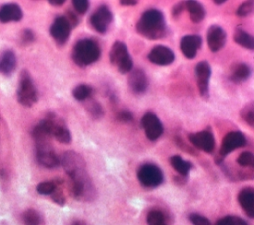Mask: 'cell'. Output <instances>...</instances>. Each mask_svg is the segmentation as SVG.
<instances>
[{
    "label": "cell",
    "instance_id": "cell-1",
    "mask_svg": "<svg viewBox=\"0 0 254 225\" xmlns=\"http://www.w3.org/2000/svg\"><path fill=\"white\" fill-rule=\"evenodd\" d=\"M71 180V192L78 200L89 201L95 197L94 185L87 173L84 159L75 151H65L60 159Z\"/></svg>",
    "mask_w": 254,
    "mask_h": 225
},
{
    "label": "cell",
    "instance_id": "cell-2",
    "mask_svg": "<svg viewBox=\"0 0 254 225\" xmlns=\"http://www.w3.org/2000/svg\"><path fill=\"white\" fill-rule=\"evenodd\" d=\"M136 31L149 40H158L165 37L167 25L164 14L157 9L146 10L136 24Z\"/></svg>",
    "mask_w": 254,
    "mask_h": 225
},
{
    "label": "cell",
    "instance_id": "cell-3",
    "mask_svg": "<svg viewBox=\"0 0 254 225\" xmlns=\"http://www.w3.org/2000/svg\"><path fill=\"white\" fill-rule=\"evenodd\" d=\"M101 49L98 43L92 39L84 38L77 41L71 52V59L78 67H87L100 58Z\"/></svg>",
    "mask_w": 254,
    "mask_h": 225
},
{
    "label": "cell",
    "instance_id": "cell-4",
    "mask_svg": "<svg viewBox=\"0 0 254 225\" xmlns=\"http://www.w3.org/2000/svg\"><path fill=\"white\" fill-rule=\"evenodd\" d=\"M17 100L24 107H32L38 101V91L27 70H22L17 89Z\"/></svg>",
    "mask_w": 254,
    "mask_h": 225
},
{
    "label": "cell",
    "instance_id": "cell-5",
    "mask_svg": "<svg viewBox=\"0 0 254 225\" xmlns=\"http://www.w3.org/2000/svg\"><path fill=\"white\" fill-rule=\"evenodd\" d=\"M110 63L117 68L121 74H127L132 71L133 61L127 49V46L121 41H115L109 52Z\"/></svg>",
    "mask_w": 254,
    "mask_h": 225
},
{
    "label": "cell",
    "instance_id": "cell-6",
    "mask_svg": "<svg viewBox=\"0 0 254 225\" xmlns=\"http://www.w3.org/2000/svg\"><path fill=\"white\" fill-rule=\"evenodd\" d=\"M137 178L139 182L145 187H157L163 180L164 175L159 166L153 163H145L138 168Z\"/></svg>",
    "mask_w": 254,
    "mask_h": 225
},
{
    "label": "cell",
    "instance_id": "cell-7",
    "mask_svg": "<svg viewBox=\"0 0 254 225\" xmlns=\"http://www.w3.org/2000/svg\"><path fill=\"white\" fill-rule=\"evenodd\" d=\"M113 20V15L106 5L99 6L89 17L90 26L100 34H105L109 24Z\"/></svg>",
    "mask_w": 254,
    "mask_h": 225
},
{
    "label": "cell",
    "instance_id": "cell-8",
    "mask_svg": "<svg viewBox=\"0 0 254 225\" xmlns=\"http://www.w3.org/2000/svg\"><path fill=\"white\" fill-rule=\"evenodd\" d=\"M36 156L38 162L47 168H55L61 163L50 141L36 143Z\"/></svg>",
    "mask_w": 254,
    "mask_h": 225
},
{
    "label": "cell",
    "instance_id": "cell-9",
    "mask_svg": "<svg viewBox=\"0 0 254 225\" xmlns=\"http://www.w3.org/2000/svg\"><path fill=\"white\" fill-rule=\"evenodd\" d=\"M141 125L144 129L146 137L151 141L157 140L163 134V124L159 117L153 112H148L143 115L141 118Z\"/></svg>",
    "mask_w": 254,
    "mask_h": 225
},
{
    "label": "cell",
    "instance_id": "cell-10",
    "mask_svg": "<svg viewBox=\"0 0 254 225\" xmlns=\"http://www.w3.org/2000/svg\"><path fill=\"white\" fill-rule=\"evenodd\" d=\"M71 27L64 16H59L55 18L53 24L50 27V35L59 45H64L70 35Z\"/></svg>",
    "mask_w": 254,
    "mask_h": 225
},
{
    "label": "cell",
    "instance_id": "cell-11",
    "mask_svg": "<svg viewBox=\"0 0 254 225\" xmlns=\"http://www.w3.org/2000/svg\"><path fill=\"white\" fill-rule=\"evenodd\" d=\"M246 143V138L244 134L239 130H233L226 133L222 139L220 148H219V156L224 157L229 154L231 151L244 146Z\"/></svg>",
    "mask_w": 254,
    "mask_h": 225
},
{
    "label": "cell",
    "instance_id": "cell-12",
    "mask_svg": "<svg viewBox=\"0 0 254 225\" xmlns=\"http://www.w3.org/2000/svg\"><path fill=\"white\" fill-rule=\"evenodd\" d=\"M190 142L196 148L211 153L215 147V139L209 129H204L198 132L190 133L188 135Z\"/></svg>",
    "mask_w": 254,
    "mask_h": 225
},
{
    "label": "cell",
    "instance_id": "cell-13",
    "mask_svg": "<svg viewBox=\"0 0 254 225\" xmlns=\"http://www.w3.org/2000/svg\"><path fill=\"white\" fill-rule=\"evenodd\" d=\"M199 94L202 98H208V82L211 75V69L206 61H201L195 66L194 70Z\"/></svg>",
    "mask_w": 254,
    "mask_h": 225
},
{
    "label": "cell",
    "instance_id": "cell-14",
    "mask_svg": "<svg viewBox=\"0 0 254 225\" xmlns=\"http://www.w3.org/2000/svg\"><path fill=\"white\" fill-rule=\"evenodd\" d=\"M148 60L158 66H168L175 60L174 52L163 45L155 46L148 54Z\"/></svg>",
    "mask_w": 254,
    "mask_h": 225
},
{
    "label": "cell",
    "instance_id": "cell-15",
    "mask_svg": "<svg viewBox=\"0 0 254 225\" xmlns=\"http://www.w3.org/2000/svg\"><path fill=\"white\" fill-rule=\"evenodd\" d=\"M202 39L198 35H186L181 39L180 49L187 59H193L200 49Z\"/></svg>",
    "mask_w": 254,
    "mask_h": 225
},
{
    "label": "cell",
    "instance_id": "cell-16",
    "mask_svg": "<svg viewBox=\"0 0 254 225\" xmlns=\"http://www.w3.org/2000/svg\"><path fill=\"white\" fill-rule=\"evenodd\" d=\"M206 40L209 50L213 53L218 52L225 44L226 33L220 26L211 25L207 30Z\"/></svg>",
    "mask_w": 254,
    "mask_h": 225
},
{
    "label": "cell",
    "instance_id": "cell-17",
    "mask_svg": "<svg viewBox=\"0 0 254 225\" xmlns=\"http://www.w3.org/2000/svg\"><path fill=\"white\" fill-rule=\"evenodd\" d=\"M128 85L134 94H143L148 89L149 81L146 73L142 69H135L130 72L128 77Z\"/></svg>",
    "mask_w": 254,
    "mask_h": 225
},
{
    "label": "cell",
    "instance_id": "cell-18",
    "mask_svg": "<svg viewBox=\"0 0 254 225\" xmlns=\"http://www.w3.org/2000/svg\"><path fill=\"white\" fill-rule=\"evenodd\" d=\"M238 202L246 215L254 218V188L245 187L238 193Z\"/></svg>",
    "mask_w": 254,
    "mask_h": 225
},
{
    "label": "cell",
    "instance_id": "cell-19",
    "mask_svg": "<svg viewBox=\"0 0 254 225\" xmlns=\"http://www.w3.org/2000/svg\"><path fill=\"white\" fill-rule=\"evenodd\" d=\"M23 18V11L21 7L15 3L5 4L0 8V22H19Z\"/></svg>",
    "mask_w": 254,
    "mask_h": 225
},
{
    "label": "cell",
    "instance_id": "cell-20",
    "mask_svg": "<svg viewBox=\"0 0 254 225\" xmlns=\"http://www.w3.org/2000/svg\"><path fill=\"white\" fill-rule=\"evenodd\" d=\"M52 137H54L56 140H58L61 143L67 144L71 141V134L65 123L57 117L55 114L54 116V125L52 130Z\"/></svg>",
    "mask_w": 254,
    "mask_h": 225
},
{
    "label": "cell",
    "instance_id": "cell-21",
    "mask_svg": "<svg viewBox=\"0 0 254 225\" xmlns=\"http://www.w3.org/2000/svg\"><path fill=\"white\" fill-rule=\"evenodd\" d=\"M17 66V58L12 50H6L0 60V73L9 76L11 75Z\"/></svg>",
    "mask_w": 254,
    "mask_h": 225
},
{
    "label": "cell",
    "instance_id": "cell-22",
    "mask_svg": "<svg viewBox=\"0 0 254 225\" xmlns=\"http://www.w3.org/2000/svg\"><path fill=\"white\" fill-rule=\"evenodd\" d=\"M250 74H251V70L248 65H246L245 63H238L231 68L229 73V80L232 83L239 84L247 80Z\"/></svg>",
    "mask_w": 254,
    "mask_h": 225
},
{
    "label": "cell",
    "instance_id": "cell-23",
    "mask_svg": "<svg viewBox=\"0 0 254 225\" xmlns=\"http://www.w3.org/2000/svg\"><path fill=\"white\" fill-rule=\"evenodd\" d=\"M185 8L187 9L190 15V18L193 23H199L204 19L205 10L199 2L193 1V0L186 1Z\"/></svg>",
    "mask_w": 254,
    "mask_h": 225
},
{
    "label": "cell",
    "instance_id": "cell-24",
    "mask_svg": "<svg viewBox=\"0 0 254 225\" xmlns=\"http://www.w3.org/2000/svg\"><path fill=\"white\" fill-rule=\"evenodd\" d=\"M233 40L236 44L245 49L254 50V36H251L241 28L235 29L233 33Z\"/></svg>",
    "mask_w": 254,
    "mask_h": 225
},
{
    "label": "cell",
    "instance_id": "cell-25",
    "mask_svg": "<svg viewBox=\"0 0 254 225\" xmlns=\"http://www.w3.org/2000/svg\"><path fill=\"white\" fill-rule=\"evenodd\" d=\"M170 163L174 167V169L183 176H187L190 170L192 168V164L190 161L184 160L180 155L171 156Z\"/></svg>",
    "mask_w": 254,
    "mask_h": 225
},
{
    "label": "cell",
    "instance_id": "cell-26",
    "mask_svg": "<svg viewBox=\"0 0 254 225\" xmlns=\"http://www.w3.org/2000/svg\"><path fill=\"white\" fill-rule=\"evenodd\" d=\"M92 94H93L92 87L86 84H79L72 90L73 98L79 102H83L90 99Z\"/></svg>",
    "mask_w": 254,
    "mask_h": 225
},
{
    "label": "cell",
    "instance_id": "cell-27",
    "mask_svg": "<svg viewBox=\"0 0 254 225\" xmlns=\"http://www.w3.org/2000/svg\"><path fill=\"white\" fill-rule=\"evenodd\" d=\"M241 118L254 129V101L247 104L240 111Z\"/></svg>",
    "mask_w": 254,
    "mask_h": 225
},
{
    "label": "cell",
    "instance_id": "cell-28",
    "mask_svg": "<svg viewBox=\"0 0 254 225\" xmlns=\"http://www.w3.org/2000/svg\"><path fill=\"white\" fill-rule=\"evenodd\" d=\"M148 225H167L165 216L160 210H151L147 214Z\"/></svg>",
    "mask_w": 254,
    "mask_h": 225
},
{
    "label": "cell",
    "instance_id": "cell-29",
    "mask_svg": "<svg viewBox=\"0 0 254 225\" xmlns=\"http://www.w3.org/2000/svg\"><path fill=\"white\" fill-rule=\"evenodd\" d=\"M86 110H87L88 113L90 114V116L94 119L101 118L104 114L102 106L96 101H89L86 105Z\"/></svg>",
    "mask_w": 254,
    "mask_h": 225
},
{
    "label": "cell",
    "instance_id": "cell-30",
    "mask_svg": "<svg viewBox=\"0 0 254 225\" xmlns=\"http://www.w3.org/2000/svg\"><path fill=\"white\" fill-rule=\"evenodd\" d=\"M23 220L25 225H39L41 222V216L35 209H27L23 213Z\"/></svg>",
    "mask_w": 254,
    "mask_h": 225
},
{
    "label": "cell",
    "instance_id": "cell-31",
    "mask_svg": "<svg viewBox=\"0 0 254 225\" xmlns=\"http://www.w3.org/2000/svg\"><path fill=\"white\" fill-rule=\"evenodd\" d=\"M237 163L240 166L251 167L254 169V154L249 151H244L240 153L236 159Z\"/></svg>",
    "mask_w": 254,
    "mask_h": 225
},
{
    "label": "cell",
    "instance_id": "cell-32",
    "mask_svg": "<svg viewBox=\"0 0 254 225\" xmlns=\"http://www.w3.org/2000/svg\"><path fill=\"white\" fill-rule=\"evenodd\" d=\"M215 225H247L246 221L238 216L227 215L217 220Z\"/></svg>",
    "mask_w": 254,
    "mask_h": 225
},
{
    "label": "cell",
    "instance_id": "cell-33",
    "mask_svg": "<svg viewBox=\"0 0 254 225\" xmlns=\"http://www.w3.org/2000/svg\"><path fill=\"white\" fill-rule=\"evenodd\" d=\"M56 188H57V184L54 181H43L37 185L36 189H37L38 193H40V194H43V195L50 194L51 195L55 191Z\"/></svg>",
    "mask_w": 254,
    "mask_h": 225
},
{
    "label": "cell",
    "instance_id": "cell-34",
    "mask_svg": "<svg viewBox=\"0 0 254 225\" xmlns=\"http://www.w3.org/2000/svg\"><path fill=\"white\" fill-rule=\"evenodd\" d=\"M254 11V1H245L239 5L236 10V15L238 17H246Z\"/></svg>",
    "mask_w": 254,
    "mask_h": 225
},
{
    "label": "cell",
    "instance_id": "cell-35",
    "mask_svg": "<svg viewBox=\"0 0 254 225\" xmlns=\"http://www.w3.org/2000/svg\"><path fill=\"white\" fill-rule=\"evenodd\" d=\"M71 4L77 14H84L89 8V2L87 0H72Z\"/></svg>",
    "mask_w": 254,
    "mask_h": 225
},
{
    "label": "cell",
    "instance_id": "cell-36",
    "mask_svg": "<svg viewBox=\"0 0 254 225\" xmlns=\"http://www.w3.org/2000/svg\"><path fill=\"white\" fill-rule=\"evenodd\" d=\"M189 219L190 220V222L193 225H210V222L206 217H204L200 214H197V213L190 214Z\"/></svg>",
    "mask_w": 254,
    "mask_h": 225
},
{
    "label": "cell",
    "instance_id": "cell-37",
    "mask_svg": "<svg viewBox=\"0 0 254 225\" xmlns=\"http://www.w3.org/2000/svg\"><path fill=\"white\" fill-rule=\"evenodd\" d=\"M21 42L24 44V45H28V44H31L35 41L36 39V36H35V33L34 31H32L31 29H25L22 31L21 33Z\"/></svg>",
    "mask_w": 254,
    "mask_h": 225
},
{
    "label": "cell",
    "instance_id": "cell-38",
    "mask_svg": "<svg viewBox=\"0 0 254 225\" xmlns=\"http://www.w3.org/2000/svg\"><path fill=\"white\" fill-rule=\"evenodd\" d=\"M116 119L120 122H130L133 120V114L127 110H122L116 114Z\"/></svg>",
    "mask_w": 254,
    "mask_h": 225
},
{
    "label": "cell",
    "instance_id": "cell-39",
    "mask_svg": "<svg viewBox=\"0 0 254 225\" xmlns=\"http://www.w3.org/2000/svg\"><path fill=\"white\" fill-rule=\"evenodd\" d=\"M64 17H65V19L67 20V22L69 23V25H70L71 28L76 27V26L78 25V23H79V19H78L77 15H76L74 12H72V11H69V10H68V11L66 12V14L64 15Z\"/></svg>",
    "mask_w": 254,
    "mask_h": 225
},
{
    "label": "cell",
    "instance_id": "cell-40",
    "mask_svg": "<svg viewBox=\"0 0 254 225\" xmlns=\"http://www.w3.org/2000/svg\"><path fill=\"white\" fill-rule=\"evenodd\" d=\"M51 196H52V199H53L56 203H58L59 205H64V203H65V198H64V194L62 193V191L59 190L58 188L55 189V191L51 194Z\"/></svg>",
    "mask_w": 254,
    "mask_h": 225
},
{
    "label": "cell",
    "instance_id": "cell-41",
    "mask_svg": "<svg viewBox=\"0 0 254 225\" xmlns=\"http://www.w3.org/2000/svg\"><path fill=\"white\" fill-rule=\"evenodd\" d=\"M185 8V2H180L178 4H176L174 7H173V10H172V14L174 17H178L183 11H184Z\"/></svg>",
    "mask_w": 254,
    "mask_h": 225
},
{
    "label": "cell",
    "instance_id": "cell-42",
    "mask_svg": "<svg viewBox=\"0 0 254 225\" xmlns=\"http://www.w3.org/2000/svg\"><path fill=\"white\" fill-rule=\"evenodd\" d=\"M138 3L137 0H121L120 4L123 6H134Z\"/></svg>",
    "mask_w": 254,
    "mask_h": 225
},
{
    "label": "cell",
    "instance_id": "cell-43",
    "mask_svg": "<svg viewBox=\"0 0 254 225\" xmlns=\"http://www.w3.org/2000/svg\"><path fill=\"white\" fill-rule=\"evenodd\" d=\"M65 1L64 0H49L48 3L50 5H53V6H61L64 3Z\"/></svg>",
    "mask_w": 254,
    "mask_h": 225
},
{
    "label": "cell",
    "instance_id": "cell-44",
    "mask_svg": "<svg viewBox=\"0 0 254 225\" xmlns=\"http://www.w3.org/2000/svg\"><path fill=\"white\" fill-rule=\"evenodd\" d=\"M213 2H214L216 5H221V4H223V3H226L225 0H214Z\"/></svg>",
    "mask_w": 254,
    "mask_h": 225
}]
</instances>
